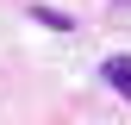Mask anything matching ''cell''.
<instances>
[{
  "label": "cell",
  "instance_id": "6da1fadb",
  "mask_svg": "<svg viewBox=\"0 0 131 125\" xmlns=\"http://www.w3.org/2000/svg\"><path fill=\"white\" fill-rule=\"evenodd\" d=\"M100 75H106V88L131 106V56H125V50H119V56H106V62H100Z\"/></svg>",
  "mask_w": 131,
  "mask_h": 125
},
{
  "label": "cell",
  "instance_id": "7a4b0ae2",
  "mask_svg": "<svg viewBox=\"0 0 131 125\" xmlns=\"http://www.w3.org/2000/svg\"><path fill=\"white\" fill-rule=\"evenodd\" d=\"M31 19H38V25H50V31H75V19H69L62 6H31Z\"/></svg>",
  "mask_w": 131,
  "mask_h": 125
}]
</instances>
